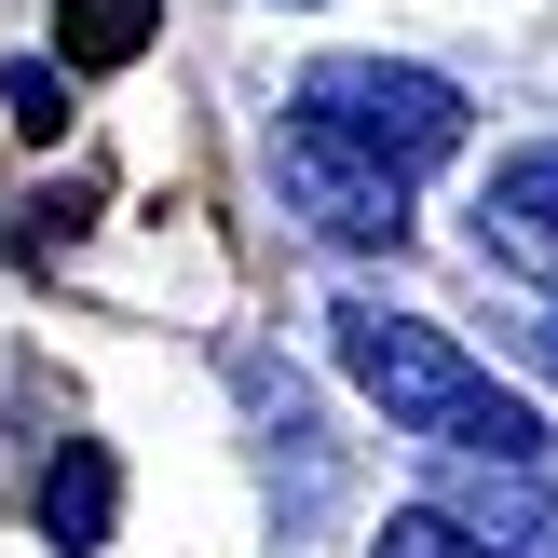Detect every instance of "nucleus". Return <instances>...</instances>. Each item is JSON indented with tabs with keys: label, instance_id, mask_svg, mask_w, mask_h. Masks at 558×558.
<instances>
[{
	"label": "nucleus",
	"instance_id": "obj_10",
	"mask_svg": "<svg viewBox=\"0 0 558 558\" xmlns=\"http://www.w3.org/2000/svg\"><path fill=\"white\" fill-rule=\"evenodd\" d=\"M532 368L558 381V300H545V314H532Z\"/></svg>",
	"mask_w": 558,
	"mask_h": 558
},
{
	"label": "nucleus",
	"instance_id": "obj_7",
	"mask_svg": "<svg viewBox=\"0 0 558 558\" xmlns=\"http://www.w3.org/2000/svg\"><path fill=\"white\" fill-rule=\"evenodd\" d=\"M163 0H54V41L82 54V69H123V54H150Z\"/></svg>",
	"mask_w": 558,
	"mask_h": 558
},
{
	"label": "nucleus",
	"instance_id": "obj_3",
	"mask_svg": "<svg viewBox=\"0 0 558 558\" xmlns=\"http://www.w3.org/2000/svg\"><path fill=\"white\" fill-rule=\"evenodd\" d=\"M272 205H287L314 245H381V259L409 245V178L368 163L354 136H327V123H287V136H272Z\"/></svg>",
	"mask_w": 558,
	"mask_h": 558
},
{
	"label": "nucleus",
	"instance_id": "obj_6",
	"mask_svg": "<svg viewBox=\"0 0 558 558\" xmlns=\"http://www.w3.org/2000/svg\"><path fill=\"white\" fill-rule=\"evenodd\" d=\"M490 245H505V259H532V272H558V150H518L505 178H490Z\"/></svg>",
	"mask_w": 558,
	"mask_h": 558
},
{
	"label": "nucleus",
	"instance_id": "obj_9",
	"mask_svg": "<svg viewBox=\"0 0 558 558\" xmlns=\"http://www.w3.org/2000/svg\"><path fill=\"white\" fill-rule=\"evenodd\" d=\"M0 109H14L27 136H54V123H69V82H54L41 54H14V69H0Z\"/></svg>",
	"mask_w": 558,
	"mask_h": 558
},
{
	"label": "nucleus",
	"instance_id": "obj_2",
	"mask_svg": "<svg viewBox=\"0 0 558 558\" xmlns=\"http://www.w3.org/2000/svg\"><path fill=\"white\" fill-rule=\"evenodd\" d=\"M300 123L354 136L368 163H396V178H436V163L463 150V82L450 69H409V54H327L314 82H300Z\"/></svg>",
	"mask_w": 558,
	"mask_h": 558
},
{
	"label": "nucleus",
	"instance_id": "obj_4",
	"mask_svg": "<svg viewBox=\"0 0 558 558\" xmlns=\"http://www.w3.org/2000/svg\"><path fill=\"white\" fill-rule=\"evenodd\" d=\"M450 518H463L490 558H558V490H532L518 463H490V477H450Z\"/></svg>",
	"mask_w": 558,
	"mask_h": 558
},
{
	"label": "nucleus",
	"instance_id": "obj_1",
	"mask_svg": "<svg viewBox=\"0 0 558 558\" xmlns=\"http://www.w3.org/2000/svg\"><path fill=\"white\" fill-rule=\"evenodd\" d=\"M327 341H341L354 396H368L396 436H436V450H463V463H532V450H545V423L450 341V327L396 314V300H341V314H327Z\"/></svg>",
	"mask_w": 558,
	"mask_h": 558
},
{
	"label": "nucleus",
	"instance_id": "obj_8",
	"mask_svg": "<svg viewBox=\"0 0 558 558\" xmlns=\"http://www.w3.org/2000/svg\"><path fill=\"white\" fill-rule=\"evenodd\" d=\"M368 558H490V545L463 532L450 505H409V518H381V545H368Z\"/></svg>",
	"mask_w": 558,
	"mask_h": 558
},
{
	"label": "nucleus",
	"instance_id": "obj_5",
	"mask_svg": "<svg viewBox=\"0 0 558 558\" xmlns=\"http://www.w3.org/2000/svg\"><path fill=\"white\" fill-rule=\"evenodd\" d=\"M109 505H123V477H109V450H96V436H69V450L41 463V532L69 545V558H96V545H109Z\"/></svg>",
	"mask_w": 558,
	"mask_h": 558
}]
</instances>
